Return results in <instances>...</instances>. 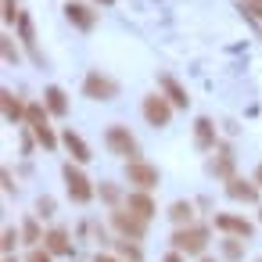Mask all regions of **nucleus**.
Instances as JSON below:
<instances>
[{
	"label": "nucleus",
	"mask_w": 262,
	"mask_h": 262,
	"mask_svg": "<svg viewBox=\"0 0 262 262\" xmlns=\"http://www.w3.org/2000/svg\"><path fill=\"white\" fill-rule=\"evenodd\" d=\"M215 226L226 233H237V237H251V223H244L237 215H215Z\"/></svg>",
	"instance_id": "ddd939ff"
},
{
	"label": "nucleus",
	"mask_w": 262,
	"mask_h": 262,
	"mask_svg": "<svg viewBox=\"0 0 262 262\" xmlns=\"http://www.w3.org/2000/svg\"><path fill=\"white\" fill-rule=\"evenodd\" d=\"M158 83H162V90L169 94V104H176V108H187V104H190V97H187V90H183V86H180V83H176L172 76H162Z\"/></svg>",
	"instance_id": "9b49d317"
},
{
	"label": "nucleus",
	"mask_w": 262,
	"mask_h": 262,
	"mask_svg": "<svg viewBox=\"0 0 262 262\" xmlns=\"http://www.w3.org/2000/svg\"><path fill=\"white\" fill-rule=\"evenodd\" d=\"M22 237H26V244H36V241H43V237H40V226H36V219H26V223H22Z\"/></svg>",
	"instance_id": "aec40b11"
},
{
	"label": "nucleus",
	"mask_w": 262,
	"mask_h": 262,
	"mask_svg": "<svg viewBox=\"0 0 262 262\" xmlns=\"http://www.w3.org/2000/svg\"><path fill=\"white\" fill-rule=\"evenodd\" d=\"M126 176H129V183H137L140 190H151V187L158 183V169L147 165V162H129V165H126Z\"/></svg>",
	"instance_id": "423d86ee"
},
{
	"label": "nucleus",
	"mask_w": 262,
	"mask_h": 262,
	"mask_svg": "<svg viewBox=\"0 0 262 262\" xmlns=\"http://www.w3.org/2000/svg\"><path fill=\"white\" fill-rule=\"evenodd\" d=\"M36 208H40V215H51V212H54V201H51V198H40Z\"/></svg>",
	"instance_id": "a878e982"
},
{
	"label": "nucleus",
	"mask_w": 262,
	"mask_h": 262,
	"mask_svg": "<svg viewBox=\"0 0 262 262\" xmlns=\"http://www.w3.org/2000/svg\"><path fill=\"white\" fill-rule=\"evenodd\" d=\"M119 251H122L126 258H133V262H140V248H137V244H126V241H122V244H119Z\"/></svg>",
	"instance_id": "5701e85b"
},
{
	"label": "nucleus",
	"mask_w": 262,
	"mask_h": 262,
	"mask_svg": "<svg viewBox=\"0 0 262 262\" xmlns=\"http://www.w3.org/2000/svg\"><path fill=\"white\" fill-rule=\"evenodd\" d=\"M47 112H54V115H65L69 112V97H65V90L61 86H47Z\"/></svg>",
	"instance_id": "dca6fc26"
},
{
	"label": "nucleus",
	"mask_w": 262,
	"mask_h": 262,
	"mask_svg": "<svg viewBox=\"0 0 262 262\" xmlns=\"http://www.w3.org/2000/svg\"><path fill=\"white\" fill-rule=\"evenodd\" d=\"M65 15H69V22L79 26V29H90V26H94V11H90L86 4H72V0H69V4H65Z\"/></svg>",
	"instance_id": "9d476101"
},
{
	"label": "nucleus",
	"mask_w": 262,
	"mask_h": 262,
	"mask_svg": "<svg viewBox=\"0 0 262 262\" xmlns=\"http://www.w3.org/2000/svg\"><path fill=\"white\" fill-rule=\"evenodd\" d=\"M169 215H172V223H180V230H183V223H190V219H194V208H190L187 201H176V205L169 208Z\"/></svg>",
	"instance_id": "6ab92c4d"
},
{
	"label": "nucleus",
	"mask_w": 262,
	"mask_h": 262,
	"mask_svg": "<svg viewBox=\"0 0 262 262\" xmlns=\"http://www.w3.org/2000/svg\"><path fill=\"white\" fill-rule=\"evenodd\" d=\"M144 119H147L151 126H169V119H172V104H169L165 97L151 94V97H144Z\"/></svg>",
	"instance_id": "20e7f679"
},
{
	"label": "nucleus",
	"mask_w": 262,
	"mask_h": 262,
	"mask_svg": "<svg viewBox=\"0 0 262 262\" xmlns=\"http://www.w3.org/2000/svg\"><path fill=\"white\" fill-rule=\"evenodd\" d=\"M165 262H183V255H180V251H172V255H165Z\"/></svg>",
	"instance_id": "c85d7f7f"
},
{
	"label": "nucleus",
	"mask_w": 262,
	"mask_h": 262,
	"mask_svg": "<svg viewBox=\"0 0 262 262\" xmlns=\"http://www.w3.org/2000/svg\"><path fill=\"white\" fill-rule=\"evenodd\" d=\"M251 11H255V15H258V18H262V4H251Z\"/></svg>",
	"instance_id": "2f4dec72"
},
{
	"label": "nucleus",
	"mask_w": 262,
	"mask_h": 262,
	"mask_svg": "<svg viewBox=\"0 0 262 262\" xmlns=\"http://www.w3.org/2000/svg\"><path fill=\"white\" fill-rule=\"evenodd\" d=\"M26 262H51V251H40V248H33Z\"/></svg>",
	"instance_id": "393cba45"
},
{
	"label": "nucleus",
	"mask_w": 262,
	"mask_h": 262,
	"mask_svg": "<svg viewBox=\"0 0 262 262\" xmlns=\"http://www.w3.org/2000/svg\"><path fill=\"white\" fill-rule=\"evenodd\" d=\"M4 262H15V258H11V255H8V258H4Z\"/></svg>",
	"instance_id": "72a5a7b5"
},
{
	"label": "nucleus",
	"mask_w": 262,
	"mask_h": 262,
	"mask_svg": "<svg viewBox=\"0 0 262 262\" xmlns=\"http://www.w3.org/2000/svg\"><path fill=\"white\" fill-rule=\"evenodd\" d=\"M129 212H133V215H140V219L147 223V219L155 215V201H151L144 190H140V194H129Z\"/></svg>",
	"instance_id": "4468645a"
},
{
	"label": "nucleus",
	"mask_w": 262,
	"mask_h": 262,
	"mask_svg": "<svg viewBox=\"0 0 262 262\" xmlns=\"http://www.w3.org/2000/svg\"><path fill=\"white\" fill-rule=\"evenodd\" d=\"M251 4H262V0H251Z\"/></svg>",
	"instance_id": "f704fd0d"
},
{
	"label": "nucleus",
	"mask_w": 262,
	"mask_h": 262,
	"mask_svg": "<svg viewBox=\"0 0 262 262\" xmlns=\"http://www.w3.org/2000/svg\"><path fill=\"white\" fill-rule=\"evenodd\" d=\"M215 169H219V172H223V176L230 180V169H233V155H230L226 147H219V162H215Z\"/></svg>",
	"instance_id": "412c9836"
},
{
	"label": "nucleus",
	"mask_w": 262,
	"mask_h": 262,
	"mask_svg": "<svg viewBox=\"0 0 262 262\" xmlns=\"http://www.w3.org/2000/svg\"><path fill=\"white\" fill-rule=\"evenodd\" d=\"M112 219H115V226H119L122 233H129V237H140V233H144V219H140V215H133V212L115 208V212H112Z\"/></svg>",
	"instance_id": "6e6552de"
},
{
	"label": "nucleus",
	"mask_w": 262,
	"mask_h": 262,
	"mask_svg": "<svg viewBox=\"0 0 262 262\" xmlns=\"http://www.w3.org/2000/svg\"><path fill=\"white\" fill-rule=\"evenodd\" d=\"M205 244H208V233H205L201 226H190V230H176V233H172V248H176V251L198 255V251H205Z\"/></svg>",
	"instance_id": "7ed1b4c3"
},
{
	"label": "nucleus",
	"mask_w": 262,
	"mask_h": 262,
	"mask_svg": "<svg viewBox=\"0 0 262 262\" xmlns=\"http://www.w3.org/2000/svg\"><path fill=\"white\" fill-rule=\"evenodd\" d=\"M43 241H47V251H51V255H69V251H72V244H69V233H65V230H51Z\"/></svg>",
	"instance_id": "f3484780"
},
{
	"label": "nucleus",
	"mask_w": 262,
	"mask_h": 262,
	"mask_svg": "<svg viewBox=\"0 0 262 262\" xmlns=\"http://www.w3.org/2000/svg\"><path fill=\"white\" fill-rule=\"evenodd\" d=\"M97 4H112V0H97Z\"/></svg>",
	"instance_id": "473e14b6"
},
{
	"label": "nucleus",
	"mask_w": 262,
	"mask_h": 262,
	"mask_svg": "<svg viewBox=\"0 0 262 262\" xmlns=\"http://www.w3.org/2000/svg\"><path fill=\"white\" fill-rule=\"evenodd\" d=\"M226 194H230L233 201H255V198H258V183H248V180H241V176H230V180H226Z\"/></svg>",
	"instance_id": "0eeeda50"
},
{
	"label": "nucleus",
	"mask_w": 262,
	"mask_h": 262,
	"mask_svg": "<svg viewBox=\"0 0 262 262\" xmlns=\"http://www.w3.org/2000/svg\"><path fill=\"white\" fill-rule=\"evenodd\" d=\"M115 83L108 79V76H101V72H94V76H86V86H83V94L90 97V101H112L115 97Z\"/></svg>",
	"instance_id": "39448f33"
},
{
	"label": "nucleus",
	"mask_w": 262,
	"mask_h": 262,
	"mask_svg": "<svg viewBox=\"0 0 262 262\" xmlns=\"http://www.w3.org/2000/svg\"><path fill=\"white\" fill-rule=\"evenodd\" d=\"M61 172H65V187H69V194H72V201H79V205H86V201L94 198V187H90V180H86V176H83V172H79V169H76L72 162H69V165H65Z\"/></svg>",
	"instance_id": "f03ea898"
},
{
	"label": "nucleus",
	"mask_w": 262,
	"mask_h": 262,
	"mask_svg": "<svg viewBox=\"0 0 262 262\" xmlns=\"http://www.w3.org/2000/svg\"><path fill=\"white\" fill-rule=\"evenodd\" d=\"M255 183H258V187H262V165H258V169H255Z\"/></svg>",
	"instance_id": "7c9ffc66"
},
{
	"label": "nucleus",
	"mask_w": 262,
	"mask_h": 262,
	"mask_svg": "<svg viewBox=\"0 0 262 262\" xmlns=\"http://www.w3.org/2000/svg\"><path fill=\"white\" fill-rule=\"evenodd\" d=\"M0 101H4V119H8V122H18V119H26V108H22V101H18L11 90H4V94H0Z\"/></svg>",
	"instance_id": "2eb2a0df"
},
{
	"label": "nucleus",
	"mask_w": 262,
	"mask_h": 262,
	"mask_svg": "<svg viewBox=\"0 0 262 262\" xmlns=\"http://www.w3.org/2000/svg\"><path fill=\"white\" fill-rule=\"evenodd\" d=\"M61 144L72 151V158H76V162H90V158H94V155H90V147H86V140H83L79 133H72V129H65Z\"/></svg>",
	"instance_id": "1a4fd4ad"
},
{
	"label": "nucleus",
	"mask_w": 262,
	"mask_h": 262,
	"mask_svg": "<svg viewBox=\"0 0 262 262\" xmlns=\"http://www.w3.org/2000/svg\"><path fill=\"white\" fill-rule=\"evenodd\" d=\"M15 18H18V4H15V0H4V22L11 26Z\"/></svg>",
	"instance_id": "4be33fe9"
},
{
	"label": "nucleus",
	"mask_w": 262,
	"mask_h": 262,
	"mask_svg": "<svg viewBox=\"0 0 262 262\" xmlns=\"http://www.w3.org/2000/svg\"><path fill=\"white\" fill-rule=\"evenodd\" d=\"M201 262H212V258H201Z\"/></svg>",
	"instance_id": "c9c22d12"
},
{
	"label": "nucleus",
	"mask_w": 262,
	"mask_h": 262,
	"mask_svg": "<svg viewBox=\"0 0 262 262\" xmlns=\"http://www.w3.org/2000/svg\"><path fill=\"white\" fill-rule=\"evenodd\" d=\"M4 58H8V61H18V54H15V47H11V40H4Z\"/></svg>",
	"instance_id": "cd10ccee"
},
{
	"label": "nucleus",
	"mask_w": 262,
	"mask_h": 262,
	"mask_svg": "<svg viewBox=\"0 0 262 262\" xmlns=\"http://www.w3.org/2000/svg\"><path fill=\"white\" fill-rule=\"evenodd\" d=\"M26 122H29V129H33V133L51 129V126H47V112H43V104H29V108H26Z\"/></svg>",
	"instance_id": "a211bd4d"
},
{
	"label": "nucleus",
	"mask_w": 262,
	"mask_h": 262,
	"mask_svg": "<svg viewBox=\"0 0 262 262\" xmlns=\"http://www.w3.org/2000/svg\"><path fill=\"white\" fill-rule=\"evenodd\" d=\"M97 262H119V258H112V255H97Z\"/></svg>",
	"instance_id": "c756f323"
},
{
	"label": "nucleus",
	"mask_w": 262,
	"mask_h": 262,
	"mask_svg": "<svg viewBox=\"0 0 262 262\" xmlns=\"http://www.w3.org/2000/svg\"><path fill=\"white\" fill-rule=\"evenodd\" d=\"M15 241H18V233H15V230H4V255H11Z\"/></svg>",
	"instance_id": "b1692460"
},
{
	"label": "nucleus",
	"mask_w": 262,
	"mask_h": 262,
	"mask_svg": "<svg viewBox=\"0 0 262 262\" xmlns=\"http://www.w3.org/2000/svg\"><path fill=\"white\" fill-rule=\"evenodd\" d=\"M258 262H262V258H258Z\"/></svg>",
	"instance_id": "4c0bfd02"
},
{
	"label": "nucleus",
	"mask_w": 262,
	"mask_h": 262,
	"mask_svg": "<svg viewBox=\"0 0 262 262\" xmlns=\"http://www.w3.org/2000/svg\"><path fill=\"white\" fill-rule=\"evenodd\" d=\"M194 140H198L201 151L215 147V126H212V119H198V122H194Z\"/></svg>",
	"instance_id": "f8f14e48"
},
{
	"label": "nucleus",
	"mask_w": 262,
	"mask_h": 262,
	"mask_svg": "<svg viewBox=\"0 0 262 262\" xmlns=\"http://www.w3.org/2000/svg\"><path fill=\"white\" fill-rule=\"evenodd\" d=\"M258 219H262V212H258Z\"/></svg>",
	"instance_id": "e433bc0d"
},
{
	"label": "nucleus",
	"mask_w": 262,
	"mask_h": 262,
	"mask_svg": "<svg viewBox=\"0 0 262 262\" xmlns=\"http://www.w3.org/2000/svg\"><path fill=\"white\" fill-rule=\"evenodd\" d=\"M104 140H108V147H112L115 155H122V158L137 162V140L129 137V129H126V126H108Z\"/></svg>",
	"instance_id": "f257e3e1"
},
{
	"label": "nucleus",
	"mask_w": 262,
	"mask_h": 262,
	"mask_svg": "<svg viewBox=\"0 0 262 262\" xmlns=\"http://www.w3.org/2000/svg\"><path fill=\"white\" fill-rule=\"evenodd\" d=\"M223 248H226V255H230V258H241V244H237V241H226Z\"/></svg>",
	"instance_id": "bb28decb"
}]
</instances>
